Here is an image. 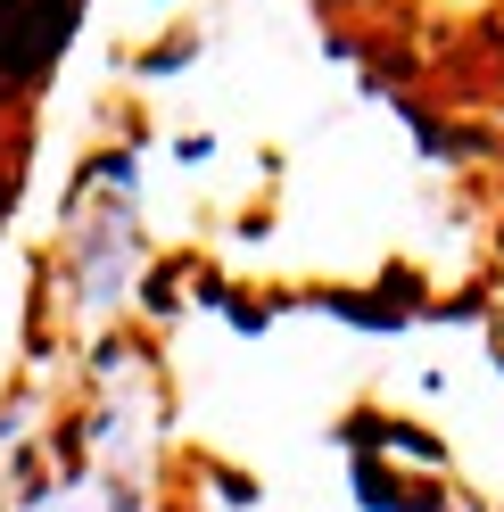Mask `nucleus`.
<instances>
[{
	"instance_id": "1",
	"label": "nucleus",
	"mask_w": 504,
	"mask_h": 512,
	"mask_svg": "<svg viewBox=\"0 0 504 512\" xmlns=\"http://www.w3.org/2000/svg\"><path fill=\"white\" fill-rule=\"evenodd\" d=\"M9 25H17V0H0V42H9Z\"/></svg>"
},
{
	"instance_id": "2",
	"label": "nucleus",
	"mask_w": 504,
	"mask_h": 512,
	"mask_svg": "<svg viewBox=\"0 0 504 512\" xmlns=\"http://www.w3.org/2000/svg\"><path fill=\"white\" fill-rule=\"evenodd\" d=\"M0 207H9V174H0Z\"/></svg>"
}]
</instances>
